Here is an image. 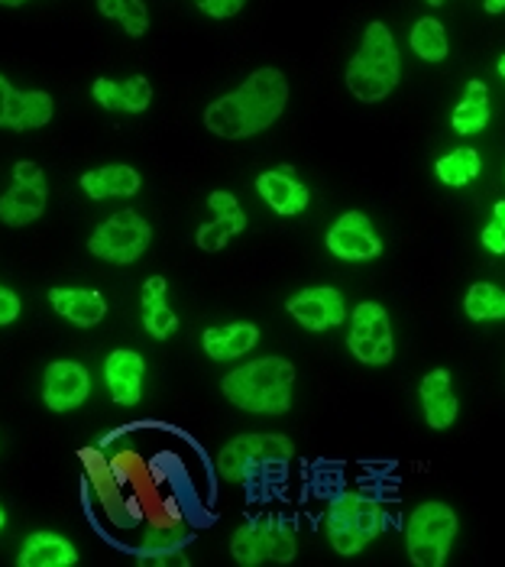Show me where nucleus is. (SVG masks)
Listing matches in <instances>:
<instances>
[{"label":"nucleus","mask_w":505,"mask_h":567,"mask_svg":"<svg viewBox=\"0 0 505 567\" xmlns=\"http://www.w3.org/2000/svg\"><path fill=\"white\" fill-rule=\"evenodd\" d=\"M230 555L237 565L244 567H256L262 561L292 565L295 555H298V542H295L292 525L279 523L276 516H259V519H250L234 532Z\"/></svg>","instance_id":"7"},{"label":"nucleus","mask_w":505,"mask_h":567,"mask_svg":"<svg viewBox=\"0 0 505 567\" xmlns=\"http://www.w3.org/2000/svg\"><path fill=\"white\" fill-rule=\"evenodd\" d=\"M480 173H483V159L473 146H461V150H454L434 163V175L451 188H463V185L476 182Z\"/></svg>","instance_id":"26"},{"label":"nucleus","mask_w":505,"mask_h":567,"mask_svg":"<svg viewBox=\"0 0 505 567\" xmlns=\"http://www.w3.org/2000/svg\"><path fill=\"white\" fill-rule=\"evenodd\" d=\"M457 513L447 503H421L412 509L405 525L409 558L419 567H444L454 538H457Z\"/></svg>","instance_id":"6"},{"label":"nucleus","mask_w":505,"mask_h":567,"mask_svg":"<svg viewBox=\"0 0 505 567\" xmlns=\"http://www.w3.org/2000/svg\"><path fill=\"white\" fill-rule=\"evenodd\" d=\"M143 302V328L150 331V338L166 341L168 334L178 331V315L168 308L166 296H153V299H140Z\"/></svg>","instance_id":"30"},{"label":"nucleus","mask_w":505,"mask_h":567,"mask_svg":"<svg viewBox=\"0 0 505 567\" xmlns=\"http://www.w3.org/2000/svg\"><path fill=\"white\" fill-rule=\"evenodd\" d=\"M289 104V79L266 65L244 79L230 94L210 101L205 107V127L224 140H247L269 131Z\"/></svg>","instance_id":"1"},{"label":"nucleus","mask_w":505,"mask_h":567,"mask_svg":"<svg viewBox=\"0 0 505 567\" xmlns=\"http://www.w3.org/2000/svg\"><path fill=\"white\" fill-rule=\"evenodd\" d=\"M45 198H49L45 182H13L0 195V220L7 227H27V224L42 218Z\"/></svg>","instance_id":"21"},{"label":"nucleus","mask_w":505,"mask_h":567,"mask_svg":"<svg viewBox=\"0 0 505 567\" xmlns=\"http://www.w3.org/2000/svg\"><path fill=\"white\" fill-rule=\"evenodd\" d=\"M55 114V104H52V94L40 91V87H30V91H13L10 97V107H7V131L27 133L40 131L52 121Z\"/></svg>","instance_id":"23"},{"label":"nucleus","mask_w":505,"mask_h":567,"mask_svg":"<svg viewBox=\"0 0 505 567\" xmlns=\"http://www.w3.org/2000/svg\"><path fill=\"white\" fill-rule=\"evenodd\" d=\"M295 457V441L289 435L272 432H252L227 441V447L217 454V474L227 483H244L252 467L259 464H289Z\"/></svg>","instance_id":"8"},{"label":"nucleus","mask_w":505,"mask_h":567,"mask_svg":"<svg viewBox=\"0 0 505 567\" xmlns=\"http://www.w3.org/2000/svg\"><path fill=\"white\" fill-rule=\"evenodd\" d=\"M20 567H75L79 565V551L75 545L59 535V532H33L20 555H17Z\"/></svg>","instance_id":"22"},{"label":"nucleus","mask_w":505,"mask_h":567,"mask_svg":"<svg viewBox=\"0 0 505 567\" xmlns=\"http://www.w3.org/2000/svg\"><path fill=\"white\" fill-rule=\"evenodd\" d=\"M150 240H153L150 220L126 208V212L111 215L104 224H97V230L87 237V250L97 260L126 266V262H136L150 250Z\"/></svg>","instance_id":"9"},{"label":"nucleus","mask_w":505,"mask_h":567,"mask_svg":"<svg viewBox=\"0 0 505 567\" xmlns=\"http://www.w3.org/2000/svg\"><path fill=\"white\" fill-rule=\"evenodd\" d=\"M49 306H52L55 315H62L65 321H72L79 328H94L107 315V299L97 289H65V286H55V289H49Z\"/></svg>","instance_id":"18"},{"label":"nucleus","mask_w":505,"mask_h":567,"mask_svg":"<svg viewBox=\"0 0 505 567\" xmlns=\"http://www.w3.org/2000/svg\"><path fill=\"white\" fill-rule=\"evenodd\" d=\"M421 409H424V422L434 432H444L457 422L461 415V402L454 393V380L451 370H431L421 380Z\"/></svg>","instance_id":"16"},{"label":"nucleus","mask_w":505,"mask_h":567,"mask_svg":"<svg viewBox=\"0 0 505 567\" xmlns=\"http://www.w3.org/2000/svg\"><path fill=\"white\" fill-rule=\"evenodd\" d=\"M143 377H146V360L136 350H114L104 363V383L111 390V399L124 409L140 405L143 399Z\"/></svg>","instance_id":"14"},{"label":"nucleus","mask_w":505,"mask_h":567,"mask_svg":"<svg viewBox=\"0 0 505 567\" xmlns=\"http://www.w3.org/2000/svg\"><path fill=\"white\" fill-rule=\"evenodd\" d=\"M295 363L286 357H259L252 363L234 367L220 390L230 405L250 415H286L292 409Z\"/></svg>","instance_id":"2"},{"label":"nucleus","mask_w":505,"mask_h":567,"mask_svg":"<svg viewBox=\"0 0 505 567\" xmlns=\"http://www.w3.org/2000/svg\"><path fill=\"white\" fill-rule=\"evenodd\" d=\"M412 52L424 59V62H444L447 52H451V43H447V33H444V23L434 20V17H421L419 23L412 27Z\"/></svg>","instance_id":"27"},{"label":"nucleus","mask_w":505,"mask_h":567,"mask_svg":"<svg viewBox=\"0 0 505 567\" xmlns=\"http://www.w3.org/2000/svg\"><path fill=\"white\" fill-rule=\"evenodd\" d=\"M247 230V215H244V208H237V212H224V215H214L210 224H202L198 227V234H195V244H198V250H205V254H217V250H224L237 234H244Z\"/></svg>","instance_id":"25"},{"label":"nucleus","mask_w":505,"mask_h":567,"mask_svg":"<svg viewBox=\"0 0 505 567\" xmlns=\"http://www.w3.org/2000/svg\"><path fill=\"white\" fill-rule=\"evenodd\" d=\"M399 79H402V55L395 37L382 20H373L347 65V91L363 104H379L395 91Z\"/></svg>","instance_id":"3"},{"label":"nucleus","mask_w":505,"mask_h":567,"mask_svg":"<svg viewBox=\"0 0 505 567\" xmlns=\"http://www.w3.org/2000/svg\"><path fill=\"white\" fill-rule=\"evenodd\" d=\"M10 97H13V87H10V82L0 75V127L7 124V107H10Z\"/></svg>","instance_id":"36"},{"label":"nucleus","mask_w":505,"mask_h":567,"mask_svg":"<svg viewBox=\"0 0 505 567\" xmlns=\"http://www.w3.org/2000/svg\"><path fill=\"white\" fill-rule=\"evenodd\" d=\"M182 542H168V545H153V548H140L136 561L143 567H188V555L182 551Z\"/></svg>","instance_id":"31"},{"label":"nucleus","mask_w":505,"mask_h":567,"mask_svg":"<svg viewBox=\"0 0 505 567\" xmlns=\"http://www.w3.org/2000/svg\"><path fill=\"white\" fill-rule=\"evenodd\" d=\"M79 464L84 474V489H91V496L101 506V516L114 528H136L146 523L143 516V503L136 493H126L111 471V457L104 454V444H84L79 447Z\"/></svg>","instance_id":"4"},{"label":"nucleus","mask_w":505,"mask_h":567,"mask_svg":"<svg viewBox=\"0 0 505 567\" xmlns=\"http://www.w3.org/2000/svg\"><path fill=\"white\" fill-rule=\"evenodd\" d=\"M20 318V296L10 292L7 286H0V328L13 324Z\"/></svg>","instance_id":"33"},{"label":"nucleus","mask_w":505,"mask_h":567,"mask_svg":"<svg viewBox=\"0 0 505 567\" xmlns=\"http://www.w3.org/2000/svg\"><path fill=\"white\" fill-rule=\"evenodd\" d=\"M496 69H499V75H503V79H505V52H503V55H499V62H496Z\"/></svg>","instance_id":"40"},{"label":"nucleus","mask_w":505,"mask_h":567,"mask_svg":"<svg viewBox=\"0 0 505 567\" xmlns=\"http://www.w3.org/2000/svg\"><path fill=\"white\" fill-rule=\"evenodd\" d=\"M256 192L262 195V202L282 215V218H292L301 215L311 202L308 188L295 178L292 166H279V169H269V173L256 175Z\"/></svg>","instance_id":"15"},{"label":"nucleus","mask_w":505,"mask_h":567,"mask_svg":"<svg viewBox=\"0 0 505 567\" xmlns=\"http://www.w3.org/2000/svg\"><path fill=\"white\" fill-rule=\"evenodd\" d=\"M324 532L337 555L353 558L385 532V509L363 493H343L324 516Z\"/></svg>","instance_id":"5"},{"label":"nucleus","mask_w":505,"mask_h":567,"mask_svg":"<svg viewBox=\"0 0 505 567\" xmlns=\"http://www.w3.org/2000/svg\"><path fill=\"white\" fill-rule=\"evenodd\" d=\"M463 311L473 321H499V318H505V289L493 286V282H473L466 289Z\"/></svg>","instance_id":"29"},{"label":"nucleus","mask_w":505,"mask_h":567,"mask_svg":"<svg viewBox=\"0 0 505 567\" xmlns=\"http://www.w3.org/2000/svg\"><path fill=\"white\" fill-rule=\"evenodd\" d=\"M3 7H20V3H30V0H0Z\"/></svg>","instance_id":"39"},{"label":"nucleus","mask_w":505,"mask_h":567,"mask_svg":"<svg viewBox=\"0 0 505 567\" xmlns=\"http://www.w3.org/2000/svg\"><path fill=\"white\" fill-rule=\"evenodd\" d=\"M350 353L367 367H385L395 357V338L389 311L379 302H360L350 311V334H347Z\"/></svg>","instance_id":"10"},{"label":"nucleus","mask_w":505,"mask_h":567,"mask_svg":"<svg viewBox=\"0 0 505 567\" xmlns=\"http://www.w3.org/2000/svg\"><path fill=\"white\" fill-rule=\"evenodd\" d=\"M195 3L208 13L210 20H230L244 10L247 0H195Z\"/></svg>","instance_id":"32"},{"label":"nucleus","mask_w":505,"mask_h":567,"mask_svg":"<svg viewBox=\"0 0 505 567\" xmlns=\"http://www.w3.org/2000/svg\"><path fill=\"white\" fill-rule=\"evenodd\" d=\"M483 247L489 250V254H496V257H503L505 254V230L496 224V220H489L486 227H483Z\"/></svg>","instance_id":"34"},{"label":"nucleus","mask_w":505,"mask_h":567,"mask_svg":"<svg viewBox=\"0 0 505 567\" xmlns=\"http://www.w3.org/2000/svg\"><path fill=\"white\" fill-rule=\"evenodd\" d=\"M286 308H289V315H292L305 331H315V334L331 331V328L343 324L350 318L347 302H343V296L337 292L334 286L301 289V292H295L292 299H289Z\"/></svg>","instance_id":"13"},{"label":"nucleus","mask_w":505,"mask_h":567,"mask_svg":"<svg viewBox=\"0 0 505 567\" xmlns=\"http://www.w3.org/2000/svg\"><path fill=\"white\" fill-rule=\"evenodd\" d=\"M427 7H441V3H447V0H424Z\"/></svg>","instance_id":"41"},{"label":"nucleus","mask_w":505,"mask_h":567,"mask_svg":"<svg viewBox=\"0 0 505 567\" xmlns=\"http://www.w3.org/2000/svg\"><path fill=\"white\" fill-rule=\"evenodd\" d=\"M328 250L337 260L370 262L382 257V237L363 212H347L328 230Z\"/></svg>","instance_id":"11"},{"label":"nucleus","mask_w":505,"mask_h":567,"mask_svg":"<svg viewBox=\"0 0 505 567\" xmlns=\"http://www.w3.org/2000/svg\"><path fill=\"white\" fill-rule=\"evenodd\" d=\"M97 10H101V17L121 23L126 37H133V40L146 37V30H150V7L143 0H97Z\"/></svg>","instance_id":"28"},{"label":"nucleus","mask_w":505,"mask_h":567,"mask_svg":"<svg viewBox=\"0 0 505 567\" xmlns=\"http://www.w3.org/2000/svg\"><path fill=\"white\" fill-rule=\"evenodd\" d=\"M91 94L104 111H124V114H143L153 104V85L143 75H130L124 82L97 79L91 85Z\"/></svg>","instance_id":"17"},{"label":"nucleus","mask_w":505,"mask_h":567,"mask_svg":"<svg viewBox=\"0 0 505 567\" xmlns=\"http://www.w3.org/2000/svg\"><path fill=\"white\" fill-rule=\"evenodd\" d=\"M451 124H454L457 133L486 131V124H489V87L483 85L480 79L466 82V94H463L461 104L454 107Z\"/></svg>","instance_id":"24"},{"label":"nucleus","mask_w":505,"mask_h":567,"mask_svg":"<svg viewBox=\"0 0 505 567\" xmlns=\"http://www.w3.org/2000/svg\"><path fill=\"white\" fill-rule=\"evenodd\" d=\"M91 393V373L79 360H55L45 367L42 377V402L49 412H75L84 405V399Z\"/></svg>","instance_id":"12"},{"label":"nucleus","mask_w":505,"mask_h":567,"mask_svg":"<svg viewBox=\"0 0 505 567\" xmlns=\"http://www.w3.org/2000/svg\"><path fill=\"white\" fill-rule=\"evenodd\" d=\"M7 525V513H3V506H0V528Z\"/></svg>","instance_id":"42"},{"label":"nucleus","mask_w":505,"mask_h":567,"mask_svg":"<svg viewBox=\"0 0 505 567\" xmlns=\"http://www.w3.org/2000/svg\"><path fill=\"white\" fill-rule=\"evenodd\" d=\"M493 220L505 230V202H496V205H493Z\"/></svg>","instance_id":"38"},{"label":"nucleus","mask_w":505,"mask_h":567,"mask_svg":"<svg viewBox=\"0 0 505 567\" xmlns=\"http://www.w3.org/2000/svg\"><path fill=\"white\" fill-rule=\"evenodd\" d=\"M13 182H45V173H42L40 163H17L13 166Z\"/></svg>","instance_id":"35"},{"label":"nucleus","mask_w":505,"mask_h":567,"mask_svg":"<svg viewBox=\"0 0 505 567\" xmlns=\"http://www.w3.org/2000/svg\"><path fill=\"white\" fill-rule=\"evenodd\" d=\"M259 344V328L252 321H230V324H214L202 334V348L210 360L227 363L244 353H250Z\"/></svg>","instance_id":"19"},{"label":"nucleus","mask_w":505,"mask_h":567,"mask_svg":"<svg viewBox=\"0 0 505 567\" xmlns=\"http://www.w3.org/2000/svg\"><path fill=\"white\" fill-rule=\"evenodd\" d=\"M483 7H486L489 17H496V13H503L505 10V0H483Z\"/></svg>","instance_id":"37"},{"label":"nucleus","mask_w":505,"mask_h":567,"mask_svg":"<svg viewBox=\"0 0 505 567\" xmlns=\"http://www.w3.org/2000/svg\"><path fill=\"white\" fill-rule=\"evenodd\" d=\"M79 182H82L84 195L94 198V202H104V198H133L143 188L140 173L133 166H124V163H111V166L87 169Z\"/></svg>","instance_id":"20"}]
</instances>
